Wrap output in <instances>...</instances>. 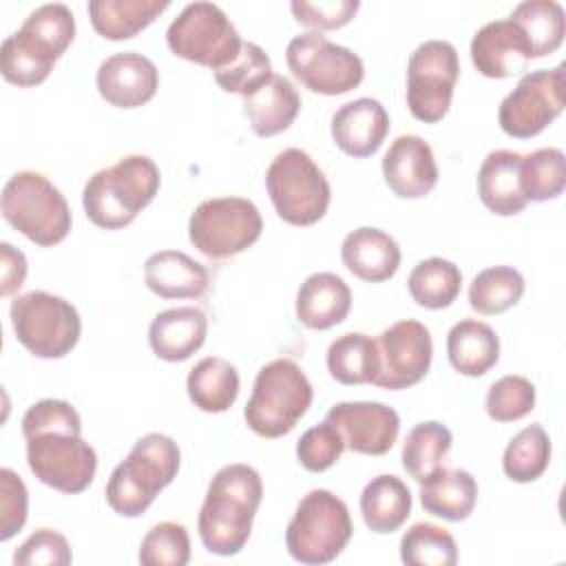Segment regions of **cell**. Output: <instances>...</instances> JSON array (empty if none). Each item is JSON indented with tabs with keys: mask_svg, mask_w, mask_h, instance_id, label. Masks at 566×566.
Segmentation results:
<instances>
[{
	"mask_svg": "<svg viewBox=\"0 0 566 566\" xmlns=\"http://www.w3.org/2000/svg\"><path fill=\"white\" fill-rule=\"evenodd\" d=\"M27 462L46 486L75 495L91 486L97 471V453L82 438L77 409L60 398L33 402L22 416Z\"/></svg>",
	"mask_w": 566,
	"mask_h": 566,
	"instance_id": "1",
	"label": "cell"
},
{
	"mask_svg": "<svg viewBox=\"0 0 566 566\" xmlns=\"http://www.w3.org/2000/svg\"><path fill=\"white\" fill-rule=\"evenodd\" d=\"M261 500L263 480L254 467L243 462L221 467L208 484L197 517L203 548L221 557L241 553L252 535Z\"/></svg>",
	"mask_w": 566,
	"mask_h": 566,
	"instance_id": "2",
	"label": "cell"
},
{
	"mask_svg": "<svg viewBox=\"0 0 566 566\" xmlns=\"http://www.w3.org/2000/svg\"><path fill=\"white\" fill-rule=\"evenodd\" d=\"M75 38V15L64 2L35 7L0 49V71L9 84H42Z\"/></svg>",
	"mask_w": 566,
	"mask_h": 566,
	"instance_id": "3",
	"label": "cell"
},
{
	"mask_svg": "<svg viewBox=\"0 0 566 566\" xmlns=\"http://www.w3.org/2000/svg\"><path fill=\"white\" fill-rule=\"evenodd\" d=\"M159 186V168L148 155H126L88 177L82 206L97 228L122 230L155 199Z\"/></svg>",
	"mask_w": 566,
	"mask_h": 566,
	"instance_id": "4",
	"label": "cell"
},
{
	"mask_svg": "<svg viewBox=\"0 0 566 566\" xmlns=\"http://www.w3.org/2000/svg\"><path fill=\"white\" fill-rule=\"evenodd\" d=\"M179 444L166 433L142 436L106 482V502L122 517H139L179 471Z\"/></svg>",
	"mask_w": 566,
	"mask_h": 566,
	"instance_id": "5",
	"label": "cell"
},
{
	"mask_svg": "<svg viewBox=\"0 0 566 566\" xmlns=\"http://www.w3.org/2000/svg\"><path fill=\"white\" fill-rule=\"evenodd\" d=\"M312 398L314 389L305 371L290 358H274L254 378L243 409L245 424L261 438H281L307 413Z\"/></svg>",
	"mask_w": 566,
	"mask_h": 566,
	"instance_id": "6",
	"label": "cell"
},
{
	"mask_svg": "<svg viewBox=\"0 0 566 566\" xmlns=\"http://www.w3.org/2000/svg\"><path fill=\"white\" fill-rule=\"evenodd\" d=\"M4 221L42 248L57 245L71 232V208L42 172L20 170L11 175L0 199Z\"/></svg>",
	"mask_w": 566,
	"mask_h": 566,
	"instance_id": "7",
	"label": "cell"
},
{
	"mask_svg": "<svg viewBox=\"0 0 566 566\" xmlns=\"http://www.w3.org/2000/svg\"><path fill=\"white\" fill-rule=\"evenodd\" d=\"M354 533L347 504L327 489H312L301 497L285 528L292 559L310 566L334 562Z\"/></svg>",
	"mask_w": 566,
	"mask_h": 566,
	"instance_id": "8",
	"label": "cell"
},
{
	"mask_svg": "<svg viewBox=\"0 0 566 566\" xmlns=\"http://www.w3.org/2000/svg\"><path fill=\"white\" fill-rule=\"evenodd\" d=\"M265 188L276 214L290 226L318 223L332 201L325 172L301 148L281 150L265 172Z\"/></svg>",
	"mask_w": 566,
	"mask_h": 566,
	"instance_id": "9",
	"label": "cell"
},
{
	"mask_svg": "<svg viewBox=\"0 0 566 566\" xmlns=\"http://www.w3.org/2000/svg\"><path fill=\"white\" fill-rule=\"evenodd\" d=\"M9 318L18 343L38 358L71 354L82 334V318L75 305L44 290L15 296Z\"/></svg>",
	"mask_w": 566,
	"mask_h": 566,
	"instance_id": "10",
	"label": "cell"
},
{
	"mask_svg": "<svg viewBox=\"0 0 566 566\" xmlns=\"http://www.w3.org/2000/svg\"><path fill=\"white\" fill-rule=\"evenodd\" d=\"M166 42L177 57L212 71L232 64L243 46V40L226 11L206 0L190 2L179 11L166 31Z\"/></svg>",
	"mask_w": 566,
	"mask_h": 566,
	"instance_id": "11",
	"label": "cell"
},
{
	"mask_svg": "<svg viewBox=\"0 0 566 566\" xmlns=\"http://www.w3.org/2000/svg\"><path fill=\"white\" fill-rule=\"evenodd\" d=\"M263 219L245 197H212L201 201L188 219L190 243L210 259H228L259 241Z\"/></svg>",
	"mask_w": 566,
	"mask_h": 566,
	"instance_id": "12",
	"label": "cell"
},
{
	"mask_svg": "<svg viewBox=\"0 0 566 566\" xmlns=\"http://www.w3.org/2000/svg\"><path fill=\"white\" fill-rule=\"evenodd\" d=\"M292 75L312 93L343 95L356 88L365 77V64L358 53L327 40L318 31L294 35L285 49Z\"/></svg>",
	"mask_w": 566,
	"mask_h": 566,
	"instance_id": "13",
	"label": "cell"
},
{
	"mask_svg": "<svg viewBox=\"0 0 566 566\" xmlns=\"http://www.w3.org/2000/svg\"><path fill=\"white\" fill-rule=\"evenodd\" d=\"M460 77L458 51L447 40H427L413 49L407 62V106L424 122H440L451 106L453 88Z\"/></svg>",
	"mask_w": 566,
	"mask_h": 566,
	"instance_id": "14",
	"label": "cell"
},
{
	"mask_svg": "<svg viewBox=\"0 0 566 566\" xmlns=\"http://www.w3.org/2000/svg\"><path fill=\"white\" fill-rule=\"evenodd\" d=\"M564 64L537 69L520 77L515 88L500 102V128L515 139L539 135L564 111Z\"/></svg>",
	"mask_w": 566,
	"mask_h": 566,
	"instance_id": "15",
	"label": "cell"
},
{
	"mask_svg": "<svg viewBox=\"0 0 566 566\" xmlns=\"http://www.w3.org/2000/svg\"><path fill=\"white\" fill-rule=\"evenodd\" d=\"M380 367L374 385L380 389H409L418 385L431 367L433 340L424 323L405 318L380 332L376 338Z\"/></svg>",
	"mask_w": 566,
	"mask_h": 566,
	"instance_id": "16",
	"label": "cell"
},
{
	"mask_svg": "<svg viewBox=\"0 0 566 566\" xmlns=\"http://www.w3.org/2000/svg\"><path fill=\"white\" fill-rule=\"evenodd\" d=\"M325 420L340 431L345 449L363 455H385L396 444L400 431L398 411L374 400L336 402Z\"/></svg>",
	"mask_w": 566,
	"mask_h": 566,
	"instance_id": "17",
	"label": "cell"
},
{
	"mask_svg": "<svg viewBox=\"0 0 566 566\" xmlns=\"http://www.w3.org/2000/svg\"><path fill=\"white\" fill-rule=\"evenodd\" d=\"M471 62L484 77L504 80L528 69L533 49L524 31L511 20H491L471 40Z\"/></svg>",
	"mask_w": 566,
	"mask_h": 566,
	"instance_id": "18",
	"label": "cell"
},
{
	"mask_svg": "<svg viewBox=\"0 0 566 566\" xmlns=\"http://www.w3.org/2000/svg\"><path fill=\"white\" fill-rule=\"evenodd\" d=\"M102 99L117 108H137L148 104L159 88L155 62L137 51L113 53L97 66L95 75Z\"/></svg>",
	"mask_w": 566,
	"mask_h": 566,
	"instance_id": "19",
	"label": "cell"
},
{
	"mask_svg": "<svg viewBox=\"0 0 566 566\" xmlns=\"http://www.w3.org/2000/svg\"><path fill=\"white\" fill-rule=\"evenodd\" d=\"M438 164L420 135L396 137L382 157L387 188L400 199H422L438 184Z\"/></svg>",
	"mask_w": 566,
	"mask_h": 566,
	"instance_id": "20",
	"label": "cell"
},
{
	"mask_svg": "<svg viewBox=\"0 0 566 566\" xmlns=\"http://www.w3.org/2000/svg\"><path fill=\"white\" fill-rule=\"evenodd\" d=\"M332 139L349 157L363 159L378 153L387 133L389 115L374 97H358L345 102L332 115Z\"/></svg>",
	"mask_w": 566,
	"mask_h": 566,
	"instance_id": "21",
	"label": "cell"
},
{
	"mask_svg": "<svg viewBox=\"0 0 566 566\" xmlns=\"http://www.w3.org/2000/svg\"><path fill=\"white\" fill-rule=\"evenodd\" d=\"M208 336V316L195 305L159 312L148 327V343L157 358L166 363L188 360L201 349Z\"/></svg>",
	"mask_w": 566,
	"mask_h": 566,
	"instance_id": "22",
	"label": "cell"
},
{
	"mask_svg": "<svg viewBox=\"0 0 566 566\" xmlns=\"http://www.w3.org/2000/svg\"><path fill=\"white\" fill-rule=\"evenodd\" d=\"M340 259L356 279L382 283L398 272L402 254L398 241L389 232L363 226L343 239Z\"/></svg>",
	"mask_w": 566,
	"mask_h": 566,
	"instance_id": "23",
	"label": "cell"
},
{
	"mask_svg": "<svg viewBox=\"0 0 566 566\" xmlns=\"http://www.w3.org/2000/svg\"><path fill=\"white\" fill-rule=\"evenodd\" d=\"M144 283L159 298H199L208 292V270L181 250L153 252L144 263Z\"/></svg>",
	"mask_w": 566,
	"mask_h": 566,
	"instance_id": "24",
	"label": "cell"
},
{
	"mask_svg": "<svg viewBox=\"0 0 566 566\" xmlns=\"http://www.w3.org/2000/svg\"><path fill=\"white\" fill-rule=\"evenodd\" d=\"M352 290L334 272L310 274L296 292V318L310 329H329L347 318Z\"/></svg>",
	"mask_w": 566,
	"mask_h": 566,
	"instance_id": "25",
	"label": "cell"
},
{
	"mask_svg": "<svg viewBox=\"0 0 566 566\" xmlns=\"http://www.w3.org/2000/svg\"><path fill=\"white\" fill-rule=\"evenodd\" d=\"M522 155L509 148L491 150L478 170V195L486 210L500 217H513L528 203L520 188Z\"/></svg>",
	"mask_w": 566,
	"mask_h": 566,
	"instance_id": "26",
	"label": "cell"
},
{
	"mask_svg": "<svg viewBox=\"0 0 566 566\" xmlns=\"http://www.w3.org/2000/svg\"><path fill=\"white\" fill-rule=\"evenodd\" d=\"M301 111L294 84L283 75H272L259 91L243 97V113L259 137H274L287 130Z\"/></svg>",
	"mask_w": 566,
	"mask_h": 566,
	"instance_id": "27",
	"label": "cell"
},
{
	"mask_svg": "<svg viewBox=\"0 0 566 566\" xmlns=\"http://www.w3.org/2000/svg\"><path fill=\"white\" fill-rule=\"evenodd\" d=\"M447 356L458 374L484 376L500 360V336L484 321L462 318L447 334Z\"/></svg>",
	"mask_w": 566,
	"mask_h": 566,
	"instance_id": "28",
	"label": "cell"
},
{
	"mask_svg": "<svg viewBox=\"0 0 566 566\" xmlns=\"http://www.w3.org/2000/svg\"><path fill=\"white\" fill-rule=\"evenodd\" d=\"M478 502V482L464 469L440 467L424 482H420V504L427 513L462 522L467 520Z\"/></svg>",
	"mask_w": 566,
	"mask_h": 566,
	"instance_id": "29",
	"label": "cell"
},
{
	"mask_svg": "<svg viewBox=\"0 0 566 566\" xmlns=\"http://www.w3.org/2000/svg\"><path fill=\"white\" fill-rule=\"evenodd\" d=\"M360 515L369 531L394 533L411 515V491L391 473L371 478L360 493Z\"/></svg>",
	"mask_w": 566,
	"mask_h": 566,
	"instance_id": "30",
	"label": "cell"
},
{
	"mask_svg": "<svg viewBox=\"0 0 566 566\" xmlns=\"http://www.w3.org/2000/svg\"><path fill=\"white\" fill-rule=\"evenodd\" d=\"M239 371L237 367L221 356L201 358L186 378L188 398L192 405L206 413L228 411L239 396Z\"/></svg>",
	"mask_w": 566,
	"mask_h": 566,
	"instance_id": "31",
	"label": "cell"
},
{
	"mask_svg": "<svg viewBox=\"0 0 566 566\" xmlns=\"http://www.w3.org/2000/svg\"><path fill=\"white\" fill-rule=\"evenodd\" d=\"M168 0H91L88 18L104 40H128L155 22Z\"/></svg>",
	"mask_w": 566,
	"mask_h": 566,
	"instance_id": "32",
	"label": "cell"
},
{
	"mask_svg": "<svg viewBox=\"0 0 566 566\" xmlns=\"http://www.w3.org/2000/svg\"><path fill=\"white\" fill-rule=\"evenodd\" d=\"M378 367V343L363 332L343 334L327 347V371L340 385L374 382Z\"/></svg>",
	"mask_w": 566,
	"mask_h": 566,
	"instance_id": "33",
	"label": "cell"
},
{
	"mask_svg": "<svg viewBox=\"0 0 566 566\" xmlns=\"http://www.w3.org/2000/svg\"><path fill=\"white\" fill-rule=\"evenodd\" d=\"M451 429L438 420L418 422L402 442V469L416 482H424L431 473L444 467L451 451Z\"/></svg>",
	"mask_w": 566,
	"mask_h": 566,
	"instance_id": "34",
	"label": "cell"
},
{
	"mask_svg": "<svg viewBox=\"0 0 566 566\" xmlns=\"http://www.w3.org/2000/svg\"><path fill=\"white\" fill-rule=\"evenodd\" d=\"M509 18L524 31L533 49V60L555 53L564 42V7L555 0H524Z\"/></svg>",
	"mask_w": 566,
	"mask_h": 566,
	"instance_id": "35",
	"label": "cell"
},
{
	"mask_svg": "<svg viewBox=\"0 0 566 566\" xmlns=\"http://www.w3.org/2000/svg\"><path fill=\"white\" fill-rule=\"evenodd\" d=\"M407 287L411 298L427 310H444L449 307L462 287L460 268L442 256L422 259L409 272Z\"/></svg>",
	"mask_w": 566,
	"mask_h": 566,
	"instance_id": "36",
	"label": "cell"
},
{
	"mask_svg": "<svg viewBox=\"0 0 566 566\" xmlns=\"http://www.w3.org/2000/svg\"><path fill=\"white\" fill-rule=\"evenodd\" d=\"M526 281L511 265H491L480 270L469 285V305L482 314L493 316L520 303Z\"/></svg>",
	"mask_w": 566,
	"mask_h": 566,
	"instance_id": "37",
	"label": "cell"
},
{
	"mask_svg": "<svg viewBox=\"0 0 566 566\" xmlns=\"http://www.w3.org/2000/svg\"><path fill=\"white\" fill-rule=\"evenodd\" d=\"M551 464V438L539 422L517 431L502 455L504 475L513 482L526 484L544 475Z\"/></svg>",
	"mask_w": 566,
	"mask_h": 566,
	"instance_id": "38",
	"label": "cell"
},
{
	"mask_svg": "<svg viewBox=\"0 0 566 566\" xmlns=\"http://www.w3.org/2000/svg\"><path fill=\"white\" fill-rule=\"evenodd\" d=\"M520 188L526 201L557 199L566 188V157L564 150L548 146L522 155Z\"/></svg>",
	"mask_w": 566,
	"mask_h": 566,
	"instance_id": "39",
	"label": "cell"
},
{
	"mask_svg": "<svg viewBox=\"0 0 566 566\" xmlns=\"http://www.w3.org/2000/svg\"><path fill=\"white\" fill-rule=\"evenodd\" d=\"M400 559L407 566H453L458 562V544L447 528L416 522L400 539Z\"/></svg>",
	"mask_w": 566,
	"mask_h": 566,
	"instance_id": "40",
	"label": "cell"
},
{
	"mask_svg": "<svg viewBox=\"0 0 566 566\" xmlns=\"http://www.w3.org/2000/svg\"><path fill=\"white\" fill-rule=\"evenodd\" d=\"M274 75L270 55L256 42H243L239 57L226 69L214 71V82L226 93H237L241 97L259 91Z\"/></svg>",
	"mask_w": 566,
	"mask_h": 566,
	"instance_id": "41",
	"label": "cell"
},
{
	"mask_svg": "<svg viewBox=\"0 0 566 566\" xmlns=\"http://www.w3.org/2000/svg\"><path fill=\"white\" fill-rule=\"evenodd\" d=\"M535 385L520 376V374H509L497 378L484 398V409L491 420L495 422H515L526 418L535 409Z\"/></svg>",
	"mask_w": 566,
	"mask_h": 566,
	"instance_id": "42",
	"label": "cell"
},
{
	"mask_svg": "<svg viewBox=\"0 0 566 566\" xmlns=\"http://www.w3.org/2000/svg\"><path fill=\"white\" fill-rule=\"evenodd\" d=\"M190 562V535L179 522L155 524L139 544L144 566H186Z\"/></svg>",
	"mask_w": 566,
	"mask_h": 566,
	"instance_id": "43",
	"label": "cell"
},
{
	"mask_svg": "<svg viewBox=\"0 0 566 566\" xmlns=\"http://www.w3.org/2000/svg\"><path fill=\"white\" fill-rule=\"evenodd\" d=\"M343 451L345 440L329 420L310 427L307 431L301 433L296 442V458L301 467L312 473H323L332 469L340 460Z\"/></svg>",
	"mask_w": 566,
	"mask_h": 566,
	"instance_id": "44",
	"label": "cell"
},
{
	"mask_svg": "<svg viewBox=\"0 0 566 566\" xmlns=\"http://www.w3.org/2000/svg\"><path fill=\"white\" fill-rule=\"evenodd\" d=\"M71 559L73 555L69 539L53 528H38L13 553L15 566H66Z\"/></svg>",
	"mask_w": 566,
	"mask_h": 566,
	"instance_id": "45",
	"label": "cell"
},
{
	"mask_svg": "<svg viewBox=\"0 0 566 566\" xmlns=\"http://www.w3.org/2000/svg\"><path fill=\"white\" fill-rule=\"evenodd\" d=\"M358 9H360L358 0H318V2L294 0L290 4L294 20L318 33L345 27L356 15Z\"/></svg>",
	"mask_w": 566,
	"mask_h": 566,
	"instance_id": "46",
	"label": "cell"
},
{
	"mask_svg": "<svg viewBox=\"0 0 566 566\" xmlns=\"http://www.w3.org/2000/svg\"><path fill=\"white\" fill-rule=\"evenodd\" d=\"M29 515V491L22 478L4 467L0 469V539L7 542L22 531Z\"/></svg>",
	"mask_w": 566,
	"mask_h": 566,
	"instance_id": "47",
	"label": "cell"
},
{
	"mask_svg": "<svg viewBox=\"0 0 566 566\" xmlns=\"http://www.w3.org/2000/svg\"><path fill=\"white\" fill-rule=\"evenodd\" d=\"M27 256L11 243H0V296L15 294L27 279Z\"/></svg>",
	"mask_w": 566,
	"mask_h": 566,
	"instance_id": "48",
	"label": "cell"
}]
</instances>
